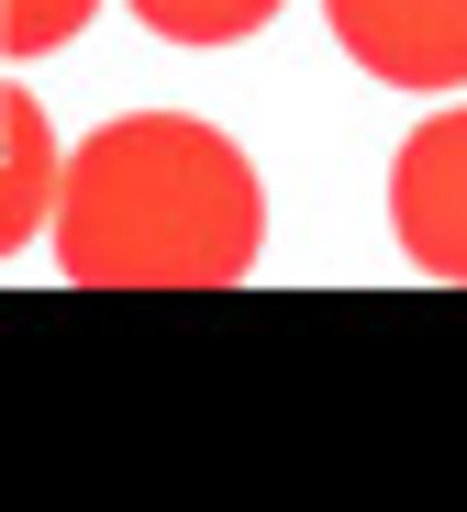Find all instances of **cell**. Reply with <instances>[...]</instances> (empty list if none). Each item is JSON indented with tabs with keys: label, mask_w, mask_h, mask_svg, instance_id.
Wrapping results in <instances>:
<instances>
[{
	"label": "cell",
	"mask_w": 467,
	"mask_h": 512,
	"mask_svg": "<svg viewBox=\"0 0 467 512\" xmlns=\"http://www.w3.org/2000/svg\"><path fill=\"white\" fill-rule=\"evenodd\" d=\"M267 256V190L234 134L190 112H123L67 156L56 268L78 290H234Z\"/></svg>",
	"instance_id": "obj_1"
},
{
	"label": "cell",
	"mask_w": 467,
	"mask_h": 512,
	"mask_svg": "<svg viewBox=\"0 0 467 512\" xmlns=\"http://www.w3.org/2000/svg\"><path fill=\"white\" fill-rule=\"evenodd\" d=\"M390 234L423 279L467 290V101L412 123L401 156H390Z\"/></svg>",
	"instance_id": "obj_2"
},
{
	"label": "cell",
	"mask_w": 467,
	"mask_h": 512,
	"mask_svg": "<svg viewBox=\"0 0 467 512\" xmlns=\"http://www.w3.org/2000/svg\"><path fill=\"white\" fill-rule=\"evenodd\" d=\"M323 23L390 90H467V0H323Z\"/></svg>",
	"instance_id": "obj_3"
},
{
	"label": "cell",
	"mask_w": 467,
	"mask_h": 512,
	"mask_svg": "<svg viewBox=\"0 0 467 512\" xmlns=\"http://www.w3.org/2000/svg\"><path fill=\"white\" fill-rule=\"evenodd\" d=\"M56 190H67V145L23 78H0V256L56 234Z\"/></svg>",
	"instance_id": "obj_4"
},
{
	"label": "cell",
	"mask_w": 467,
	"mask_h": 512,
	"mask_svg": "<svg viewBox=\"0 0 467 512\" xmlns=\"http://www.w3.org/2000/svg\"><path fill=\"white\" fill-rule=\"evenodd\" d=\"M123 12L167 45H245V34L278 23V0H123Z\"/></svg>",
	"instance_id": "obj_5"
},
{
	"label": "cell",
	"mask_w": 467,
	"mask_h": 512,
	"mask_svg": "<svg viewBox=\"0 0 467 512\" xmlns=\"http://www.w3.org/2000/svg\"><path fill=\"white\" fill-rule=\"evenodd\" d=\"M89 12H101V0H0V67H12V56H56V45H78Z\"/></svg>",
	"instance_id": "obj_6"
}]
</instances>
